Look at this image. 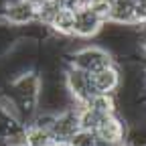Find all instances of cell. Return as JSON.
Returning a JSON list of instances; mask_svg holds the SVG:
<instances>
[{"label":"cell","mask_w":146,"mask_h":146,"mask_svg":"<svg viewBox=\"0 0 146 146\" xmlns=\"http://www.w3.org/2000/svg\"><path fill=\"white\" fill-rule=\"evenodd\" d=\"M65 61L73 67H79L87 73H94V71H98V69H102L110 63H114L116 59H114V55L102 45H85V47H79L75 51H71Z\"/></svg>","instance_id":"cell-3"},{"label":"cell","mask_w":146,"mask_h":146,"mask_svg":"<svg viewBox=\"0 0 146 146\" xmlns=\"http://www.w3.org/2000/svg\"><path fill=\"white\" fill-rule=\"evenodd\" d=\"M65 69L41 71V91H39V112L59 114L73 106V98L63 79Z\"/></svg>","instance_id":"cell-2"},{"label":"cell","mask_w":146,"mask_h":146,"mask_svg":"<svg viewBox=\"0 0 146 146\" xmlns=\"http://www.w3.org/2000/svg\"><path fill=\"white\" fill-rule=\"evenodd\" d=\"M126 130H128V124L124 122V118L114 112V114H104L100 116L98 124L94 126V136L100 144L104 146H116L122 144L126 140Z\"/></svg>","instance_id":"cell-4"},{"label":"cell","mask_w":146,"mask_h":146,"mask_svg":"<svg viewBox=\"0 0 146 146\" xmlns=\"http://www.w3.org/2000/svg\"><path fill=\"white\" fill-rule=\"evenodd\" d=\"M39 91H41V71L25 69L10 77L4 94L12 102L16 116L23 124H29L39 114Z\"/></svg>","instance_id":"cell-1"},{"label":"cell","mask_w":146,"mask_h":146,"mask_svg":"<svg viewBox=\"0 0 146 146\" xmlns=\"http://www.w3.org/2000/svg\"><path fill=\"white\" fill-rule=\"evenodd\" d=\"M47 29L57 36H73V8L59 6L47 23Z\"/></svg>","instance_id":"cell-10"},{"label":"cell","mask_w":146,"mask_h":146,"mask_svg":"<svg viewBox=\"0 0 146 146\" xmlns=\"http://www.w3.org/2000/svg\"><path fill=\"white\" fill-rule=\"evenodd\" d=\"M91 81H94L96 94H116L122 83V65L118 61H114V63L94 71L91 73Z\"/></svg>","instance_id":"cell-8"},{"label":"cell","mask_w":146,"mask_h":146,"mask_svg":"<svg viewBox=\"0 0 146 146\" xmlns=\"http://www.w3.org/2000/svg\"><path fill=\"white\" fill-rule=\"evenodd\" d=\"M106 21L116 25H138L136 0H108Z\"/></svg>","instance_id":"cell-9"},{"label":"cell","mask_w":146,"mask_h":146,"mask_svg":"<svg viewBox=\"0 0 146 146\" xmlns=\"http://www.w3.org/2000/svg\"><path fill=\"white\" fill-rule=\"evenodd\" d=\"M31 2H33V4H35L36 8H39L41 4H45V2H49V0H31Z\"/></svg>","instance_id":"cell-13"},{"label":"cell","mask_w":146,"mask_h":146,"mask_svg":"<svg viewBox=\"0 0 146 146\" xmlns=\"http://www.w3.org/2000/svg\"><path fill=\"white\" fill-rule=\"evenodd\" d=\"M0 18L14 27L16 31H21L23 27L31 25L36 21V6L31 2V0H18V2H10L4 4V8L0 10Z\"/></svg>","instance_id":"cell-6"},{"label":"cell","mask_w":146,"mask_h":146,"mask_svg":"<svg viewBox=\"0 0 146 146\" xmlns=\"http://www.w3.org/2000/svg\"><path fill=\"white\" fill-rule=\"evenodd\" d=\"M10 2H18V0H4V4H10Z\"/></svg>","instance_id":"cell-15"},{"label":"cell","mask_w":146,"mask_h":146,"mask_svg":"<svg viewBox=\"0 0 146 146\" xmlns=\"http://www.w3.org/2000/svg\"><path fill=\"white\" fill-rule=\"evenodd\" d=\"M49 128H51L53 142H69L73 136L81 130L75 108L71 106L69 110H65V112L53 114V120H51V126Z\"/></svg>","instance_id":"cell-7"},{"label":"cell","mask_w":146,"mask_h":146,"mask_svg":"<svg viewBox=\"0 0 146 146\" xmlns=\"http://www.w3.org/2000/svg\"><path fill=\"white\" fill-rule=\"evenodd\" d=\"M136 6H138V25L146 23V0H136Z\"/></svg>","instance_id":"cell-12"},{"label":"cell","mask_w":146,"mask_h":146,"mask_svg":"<svg viewBox=\"0 0 146 146\" xmlns=\"http://www.w3.org/2000/svg\"><path fill=\"white\" fill-rule=\"evenodd\" d=\"M47 146H69L67 142H51V144H47Z\"/></svg>","instance_id":"cell-14"},{"label":"cell","mask_w":146,"mask_h":146,"mask_svg":"<svg viewBox=\"0 0 146 146\" xmlns=\"http://www.w3.org/2000/svg\"><path fill=\"white\" fill-rule=\"evenodd\" d=\"M136 35H138V53L146 59V23L136 25Z\"/></svg>","instance_id":"cell-11"},{"label":"cell","mask_w":146,"mask_h":146,"mask_svg":"<svg viewBox=\"0 0 146 146\" xmlns=\"http://www.w3.org/2000/svg\"><path fill=\"white\" fill-rule=\"evenodd\" d=\"M63 79H65V85H67L69 94L73 98V104H87L91 98L96 96L94 81H91V73L67 63V67L63 71Z\"/></svg>","instance_id":"cell-5"}]
</instances>
